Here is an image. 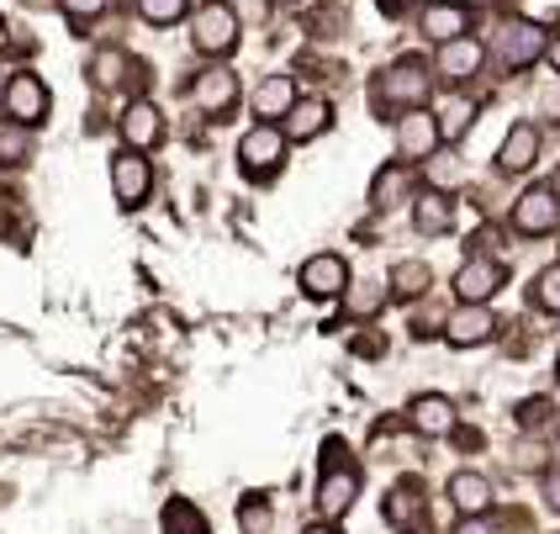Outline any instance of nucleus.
Masks as SVG:
<instances>
[{"instance_id": "f257e3e1", "label": "nucleus", "mask_w": 560, "mask_h": 534, "mask_svg": "<svg viewBox=\"0 0 560 534\" xmlns=\"http://www.w3.org/2000/svg\"><path fill=\"white\" fill-rule=\"evenodd\" d=\"M429 91H434V80H429V69H423L418 59L392 63V69L375 80V101H381V106H402V112L423 106V101H429Z\"/></svg>"}, {"instance_id": "f03ea898", "label": "nucleus", "mask_w": 560, "mask_h": 534, "mask_svg": "<svg viewBox=\"0 0 560 534\" xmlns=\"http://www.w3.org/2000/svg\"><path fill=\"white\" fill-rule=\"evenodd\" d=\"M285 132L270 123H259L244 132V143H238V164H244V175H254V181H265V175H276L280 164H285Z\"/></svg>"}, {"instance_id": "7ed1b4c3", "label": "nucleus", "mask_w": 560, "mask_h": 534, "mask_svg": "<svg viewBox=\"0 0 560 534\" xmlns=\"http://www.w3.org/2000/svg\"><path fill=\"white\" fill-rule=\"evenodd\" d=\"M190 37H196V48H201V54H228V48L238 43V11H233V5H222V0L201 5Z\"/></svg>"}, {"instance_id": "20e7f679", "label": "nucleus", "mask_w": 560, "mask_h": 534, "mask_svg": "<svg viewBox=\"0 0 560 534\" xmlns=\"http://www.w3.org/2000/svg\"><path fill=\"white\" fill-rule=\"evenodd\" d=\"M360 498V472L349 466V461H328V472L317 481V508H323V519H343L349 508Z\"/></svg>"}, {"instance_id": "39448f33", "label": "nucleus", "mask_w": 560, "mask_h": 534, "mask_svg": "<svg viewBox=\"0 0 560 534\" xmlns=\"http://www.w3.org/2000/svg\"><path fill=\"white\" fill-rule=\"evenodd\" d=\"M492 48H498V63H508V69H529L550 43H545V32L534 27V22H508V27L498 32V43H492Z\"/></svg>"}, {"instance_id": "423d86ee", "label": "nucleus", "mask_w": 560, "mask_h": 534, "mask_svg": "<svg viewBox=\"0 0 560 534\" xmlns=\"http://www.w3.org/2000/svg\"><path fill=\"white\" fill-rule=\"evenodd\" d=\"M112 186H117V201H122L127 212H132V207H143V196L154 190V170H149V159H138V149L117 154L112 159Z\"/></svg>"}, {"instance_id": "0eeeda50", "label": "nucleus", "mask_w": 560, "mask_h": 534, "mask_svg": "<svg viewBox=\"0 0 560 534\" xmlns=\"http://www.w3.org/2000/svg\"><path fill=\"white\" fill-rule=\"evenodd\" d=\"M556 218H560V196H556V186H534V190H524L518 196V207H513V228L518 233H550L556 228Z\"/></svg>"}, {"instance_id": "6e6552de", "label": "nucleus", "mask_w": 560, "mask_h": 534, "mask_svg": "<svg viewBox=\"0 0 560 534\" xmlns=\"http://www.w3.org/2000/svg\"><path fill=\"white\" fill-rule=\"evenodd\" d=\"M343 286H349V265H343L339 254H312L307 265H302V291L317 297V302L343 297Z\"/></svg>"}, {"instance_id": "1a4fd4ad", "label": "nucleus", "mask_w": 560, "mask_h": 534, "mask_svg": "<svg viewBox=\"0 0 560 534\" xmlns=\"http://www.w3.org/2000/svg\"><path fill=\"white\" fill-rule=\"evenodd\" d=\"M5 112L22 127H37L48 117V85H43L37 74H16V80L5 85Z\"/></svg>"}, {"instance_id": "9d476101", "label": "nucleus", "mask_w": 560, "mask_h": 534, "mask_svg": "<svg viewBox=\"0 0 560 534\" xmlns=\"http://www.w3.org/2000/svg\"><path fill=\"white\" fill-rule=\"evenodd\" d=\"M492 334H498V317L487 313L481 302H466L460 313H455V317H450V323H444V339H450V345H455V349L487 345Z\"/></svg>"}, {"instance_id": "9b49d317", "label": "nucleus", "mask_w": 560, "mask_h": 534, "mask_svg": "<svg viewBox=\"0 0 560 534\" xmlns=\"http://www.w3.org/2000/svg\"><path fill=\"white\" fill-rule=\"evenodd\" d=\"M439 138H444V127L423 112V106H412V112H402V132H397V143H402V159L412 164V159H429L439 149Z\"/></svg>"}, {"instance_id": "f8f14e48", "label": "nucleus", "mask_w": 560, "mask_h": 534, "mask_svg": "<svg viewBox=\"0 0 560 534\" xmlns=\"http://www.w3.org/2000/svg\"><path fill=\"white\" fill-rule=\"evenodd\" d=\"M508 281V270H502L498 259H466L460 265V276H455V291H460V302H487V297H498V286Z\"/></svg>"}, {"instance_id": "ddd939ff", "label": "nucleus", "mask_w": 560, "mask_h": 534, "mask_svg": "<svg viewBox=\"0 0 560 534\" xmlns=\"http://www.w3.org/2000/svg\"><path fill=\"white\" fill-rule=\"evenodd\" d=\"M196 106H201L207 117H228V112L238 106V74H233V69H207V74L196 80Z\"/></svg>"}, {"instance_id": "4468645a", "label": "nucleus", "mask_w": 560, "mask_h": 534, "mask_svg": "<svg viewBox=\"0 0 560 534\" xmlns=\"http://www.w3.org/2000/svg\"><path fill=\"white\" fill-rule=\"evenodd\" d=\"M481 59H487V54H481V43H476V37H455V43H444V48H439V74L460 85V80H470V74L481 69Z\"/></svg>"}, {"instance_id": "2eb2a0df", "label": "nucleus", "mask_w": 560, "mask_h": 534, "mask_svg": "<svg viewBox=\"0 0 560 534\" xmlns=\"http://www.w3.org/2000/svg\"><path fill=\"white\" fill-rule=\"evenodd\" d=\"M159 132H164V123H159L154 106H149V101H132V106H127V117H122V143L127 149H138V154H143V149H154Z\"/></svg>"}, {"instance_id": "dca6fc26", "label": "nucleus", "mask_w": 560, "mask_h": 534, "mask_svg": "<svg viewBox=\"0 0 560 534\" xmlns=\"http://www.w3.org/2000/svg\"><path fill=\"white\" fill-rule=\"evenodd\" d=\"M328 123H334V106H328V101H296V106L285 112V138H291V143H307V138H317Z\"/></svg>"}, {"instance_id": "f3484780", "label": "nucleus", "mask_w": 560, "mask_h": 534, "mask_svg": "<svg viewBox=\"0 0 560 534\" xmlns=\"http://www.w3.org/2000/svg\"><path fill=\"white\" fill-rule=\"evenodd\" d=\"M423 32H429L434 43L466 37L470 32V5H429V11H423Z\"/></svg>"}, {"instance_id": "a211bd4d", "label": "nucleus", "mask_w": 560, "mask_h": 534, "mask_svg": "<svg viewBox=\"0 0 560 534\" xmlns=\"http://www.w3.org/2000/svg\"><path fill=\"white\" fill-rule=\"evenodd\" d=\"M412 222H418V233H450L455 228V201L450 196H439V190H423L418 196V207H412Z\"/></svg>"}, {"instance_id": "6ab92c4d", "label": "nucleus", "mask_w": 560, "mask_h": 534, "mask_svg": "<svg viewBox=\"0 0 560 534\" xmlns=\"http://www.w3.org/2000/svg\"><path fill=\"white\" fill-rule=\"evenodd\" d=\"M386 519H392V530H418V524H423V492H418V481L392 487V498H386Z\"/></svg>"}, {"instance_id": "aec40b11", "label": "nucleus", "mask_w": 560, "mask_h": 534, "mask_svg": "<svg viewBox=\"0 0 560 534\" xmlns=\"http://www.w3.org/2000/svg\"><path fill=\"white\" fill-rule=\"evenodd\" d=\"M450 503L460 508V513H487L492 508V481L476 472H460L450 481Z\"/></svg>"}, {"instance_id": "412c9836", "label": "nucleus", "mask_w": 560, "mask_h": 534, "mask_svg": "<svg viewBox=\"0 0 560 534\" xmlns=\"http://www.w3.org/2000/svg\"><path fill=\"white\" fill-rule=\"evenodd\" d=\"M407 418H412V429H418V434H450V429H455V408H450V397H418Z\"/></svg>"}, {"instance_id": "4be33fe9", "label": "nucleus", "mask_w": 560, "mask_h": 534, "mask_svg": "<svg viewBox=\"0 0 560 534\" xmlns=\"http://www.w3.org/2000/svg\"><path fill=\"white\" fill-rule=\"evenodd\" d=\"M296 106V85H291V74H270L259 91H254V112L259 117H285Z\"/></svg>"}, {"instance_id": "5701e85b", "label": "nucleus", "mask_w": 560, "mask_h": 534, "mask_svg": "<svg viewBox=\"0 0 560 534\" xmlns=\"http://www.w3.org/2000/svg\"><path fill=\"white\" fill-rule=\"evenodd\" d=\"M534 154H539V132H534V123H518L513 132H508V143H502V170H529L534 164Z\"/></svg>"}, {"instance_id": "b1692460", "label": "nucleus", "mask_w": 560, "mask_h": 534, "mask_svg": "<svg viewBox=\"0 0 560 534\" xmlns=\"http://www.w3.org/2000/svg\"><path fill=\"white\" fill-rule=\"evenodd\" d=\"M32 159V138H27V127L16 123V127H0V164H27Z\"/></svg>"}, {"instance_id": "393cba45", "label": "nucleus", "mask_w": 560, "mask_h": 534, "mask_svg": "<svg viewBox=\"0 0 560 534\" xmlns=\"http://www.w3.org/2000/svg\"><path fill=\"white\" fill-rule=\"evenodd\" d=\"M122 69H127V59L117 54V48H101V54L91 59V80L95 85H117V80H122Z\"/></svg>"}, {"instance_id": "a878e982", "label": "nucleus", "mask_w": 560, "mask_h": 534, "mask_svg": "<svg viewBox=\"0 0 560 534\" xmlns=\"http://www.w3.org/2000/svg\"><path fill=\"white\" fill-rule=\"evenodd\" d=\"M470 117H476V106H470L466 95H455V101H450V106H444V138H460V132H466L470 127Z\"/></svg>"}, {"instance_id": "bb28decb", "label": "nucleus", "mask_w": 560, "mask_h": 534, "mask_svg": "<svg viewBox=\"0 0 560 534\" xmlns=\"http://www.w3.org/2000/svg\"><path fill=\"white\" fill-rule=\"evenodd\" d=\"M407 186V164H392V170H381L375 175V207H392V196Z\"/></svg>"}, {"instance_id": "cd10ccee", "label": "nucleus", "mask_w": 560, "mask_h": 534, "mask_svg": "<svg viewBox=\"0 0 560 534\" xmlns=\"http://www.w3.org/2000/svg\"><path fill=\"white\" fill-rule=\"evenodd\" d=\"M138 11L159 22V27H170V22H180L186 16V0H138Z\"/></svg>"}, {"instance_id": "c85d7f7f", "label": "nucleus", "mask_w": 560, "mask_h": 534, "mask_svg": "<svg viewBox=\"0 0 560 534\" xmlns=\"http://www.w3.org/2000/svg\"><path fill=\"white\" fill-rule=\"evenodd\" d=\"M534 302H539L545 313H560V265H550V270L539 276V286H534Z\"/></svg>"}, {"instance_id": "c756f323", "label": "nucleus", "mask_w": 560, "mask_h": 534, "mask_svg": "<svg viewBox=\"0 0 560 534\" xmlns=\"http://www.w3.org/2000/svg\"><path fill=\"white\" fill-rule=\"evenodd\" d=\"M238 519H244V534H265V530H270V503H265V498H254Z\"/></svg>"}, {"instance_id": "7c9ffc66", "label": "nucleus", "mask_w": 560, "mask_h": 534, "mask_svg": "<svg viewBox=\"0 0 560 534\" xmlns=\"http://www.w3.org/2000/svg\"><path fill=\"white\" fill-rule=\"evenodd\" d=\"M59 5H63L69 22H95V16L106 11V0H59Z\"/></svg>"}, {"instance_id": "2f4dec72", "label": "nucleus", "mask_w": 560, "mask_h": 534, "mask_svg": "<svg viewBox=\"0 0 560 534\" xmlns=\"http://www.w3.org/2000/svg\"><path fill=\"white\" fill-rule=\"evenodd\" d=\"M423 281H429V270H423V265H402V270H397V291H402V297L423 291Z\"/></svg>"}, {"instance_id": "473e14b6", "label": "nucleus", "mask_w": 560, "mask_h": 534, "mask_svg": "<svg viewBox=\"0 0 560 534\" xmlns=\"http://www.w3.org/2000/svg\"><path fill=\"white\" fill-rule=\"evenodd\" d=\"M381 302H386V291H375V286H371V291H354V297H349V313L365 317V313H375Z\"/></svg>"}, {"instance_id": "72a5a7b5", "label": "nucleus", "mask_w": 560, "mask_h": 534, "mask_svg": "<svg viewBox=\"0 0 560 534\" xmlns=\"http://www.w3.org/2000/svg\"><path fill=\"white\" fill-rule=\"evenodd\" d=\"M455 534H498V530H492L487 519H476V513H470V519H466V524H460V530H455Z\"/></svg>"}, {"instance_id": "f704fd0d", "label": "nucleus", "mask_w": 560, "mask_h": 534, "mask_svg": "<svg viewBox=\"0 0 560 534\" xmlns=\"http://www.w3.org/2000/svg\"><path fill=\"white\" fill-rule=\"evenodd\" d=\"M545 492H550V508H560V472L545 476Z\"/></svg>"}, {"instance_id": "c9c22d12", "label": "nucleus", "mask_w": 560, "mask_h": 534, "mask_svg": "<svg viewBox=\"0 0 560 534\" xmlns=\"http://www.w3.org/2000/svg\"><path fill=\"white\" fill-rule=\"evenodd\" d=\"M170 534H207V524H201V519H190V530H180V519H170Z\"/></svg>"}, {"instance_id": "e433bc0d", "label": "nucleus", "mask_w": 560, "mask_h": 534, "mask_svg": "<svg viewBox=\"0 0 560 534\" xmlns=\"http://www.w3.org/2000/svg\"><path fill=\"white\" fill-rule=\"evenodd\" d=\"M407 5H412V0H381V11H386V16H402Z\"/></svg>"}, {"instance_id": "4c0bfd02", "label": "nucleus", "mask_w": 560, "mask_h": 534, "mask_svg": "<svg viewBox=\"0 0 560 534\" xmlns=\"http://www.w3.org/2000/svg\"><path fill=\"white\" fill-rule=\"evenodd\" d=\"M550 63H556V69H560V37H556V43H550Z\"/></svg>"}, {"instance_id": "58836bf2", "label": "nucleus", "mask_w": 560, "mask_h": 534, "mask_svg": "<svg viewBox=\"0 0 560 534\" xmlns=\"http://www.w3.org/2000/svg\"><path fill=\"white\" fill-rule=\"evenodd\" d=\"M307 534H334V530H323V524H312V530Z\"/></svg>"}, {"instance_id": "ea45409f", "label": "nucleus", "mask_w": 560, "mask_h": 534, "mask_svg": "<svg viewBox=\"0 0 560 534\" xmlns=\"http://www.w3.org/2000/svg\"><path fill=\"white\" fill-rule=\"evenodd\" d=\"M0 48H5V22H0Z\"/></svg>"}, {"instance_id": "a19ab883", "label": "nucleus", "mask_w": 560, "mask_h": 534, "mask_svg": "<svg viewBox=\"0 0 560 534\" xmlns=\"http://www.w3.org/2000/svg\"><path fill=\"white\" fill-rule=\"evenodd\" d=\"M276 5H296V0H276Z\"/></svg>"}, {"instance_id": "79ce46f5", "label": "nucleus", "mask_w": 560, "mask_h": 534, "mask_svg": "<svg viewBox=\"0 0 560 534\" xmlns=\"http://www.w3.org/2000/svg\"><path fill=\"white\" fill-rule=\"evenodd\" d=\"M556 376H560V360H556Z\"/></svg>"}, {"instance_id": "37998d69", "label": "nucleus", "mask_w": 560, "mask_h": 534, "mask_svg": "<svg viewBox=\"0 0 560 534\" xmlns=\"http://www.w3.org/2000/svg\"><path fill=\"white\" fill-rule=\"evenodd\" d=\"M556 196H560V181H556Z\"/></svg>"}, {"instance_id": "c03bdc74", "label": "nucleus", "mask_w": 560, "mask_h": 534, "mask_svg": "<svg viewBox=\"0 0 560 534\" xmlns=\"http://www.w3.org/2000/svg\"><path fill=\"white\" fill-rule=\"evenodd\" d=\"M0 95H5V91H0Z\"/></svg>"}]
</instances>
